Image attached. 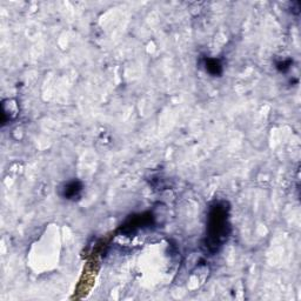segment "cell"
Instances as JSON below:
<instances>
[{
    "label": "cell",
    "instance_id": "1",
    "mask_svg": "<svg viewBox=\"0 0 301 301\" xmlns=\"http://www.w3.org/2000/svg\"><path fill=\"white\" fill-rule=\"evenodd\" d=\"M230 234L228 207L225 201H216L210 207L207 217V236L205 246L211 253H216L227 240Z\"/></svg>",
    "mask_w": 301,
    "mask_h": 301
},
{
    "label": "cell",
    "instance_id": "2",
    "mask_svg": "<svg viewBox=\"0 0 301 301\" xmlns=\"http://www.w3.org/2000/svg\"><path fill=\"white\" fill-rule=\"evenodd\" d=\"M81 181L79 180H71L68 183L64 184L60 188V196L66 200H75L78 198H80L82 192Z\"/></svg>",
    "mask_w": 301,
    "mask_h": 301
},
{
    "label": "cell",
    "instance_id": "3",
    "mask_svg": "<svg viewBox=\"0 0 301 301\" xmlns=\"http://www.w3.org/2000/svg\"><path fill=\"white\" fill-rule=\"evenodd\" d=\"M205 68L213 77H219L223 73V65L218 59L214 58L205 59Z\"/></svg>",
    "mask_w": 301,
    "mask_h": 301
},
{
    "label": "cell",
    "instance_id": "4",
    "mask_svg": "<svg viewBox=\"0 0 301 301\" xmlns=\"http://www.w3.org/2000/svg\"><path fill=\"white\" fill-rule=\"evenodd\" d=\"M291 65H292V60L289 59V60H283V61L277 62V68L279 69L280 72H286L290 69Z\"/></svg>",
    "mask_w": 301,
    "mask_h": 301
}]
</instances>
